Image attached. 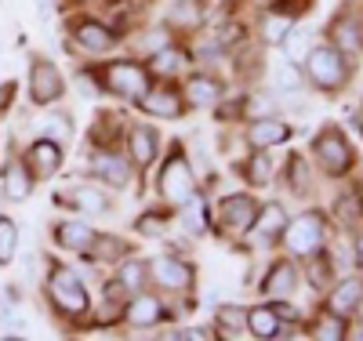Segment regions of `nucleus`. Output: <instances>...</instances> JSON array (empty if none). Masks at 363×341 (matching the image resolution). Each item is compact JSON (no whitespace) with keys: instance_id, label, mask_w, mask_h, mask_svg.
<instances>
[{"instance_id":"obj_1","label":"nucleus","mask_w":363,"mask_h":341,"mask_svg":"<svg viewBox=\"0 0 363 341\" xmlns=\"http://www.w3.org/2000/svg\"><path fill=\"white\" fill-rule=\"evenodd\" d=\"M48 294H51V301L62 308V313H69V316L87 313V291H84V284L77 280L69 269H55V272H51Z\"/></svg>"},{"instance_id":"obj_2","label":"nucleus","mask_w":363,"mask_h":341,"mask_svg":"<svg viewBox=\"0 0 363 341\" xmlns=\"http://www.w3.org/2000/svg\"><path fill=\"white\" fill-rule=\"evenodd\" d=\"M160 193L171 200V203H186L196 189H193V171H189V160L174 152L167 157V164L160 167Z\"/></svg>"},{"instance_id":"obj_3","label":"nucleus","mask_w":363,"mask_h":341,"mask_svg":"<svg viewBox=\"0 0 363 341\" xmlns=\"http://www.w3.org/2000/svg\"><path fill=\"white\" fill-rule=\"evenodd\" d=\"M309 77L320 87H342L345 77H349L342 51L338 47H316V51H309Z\"/></svg>"},{"instance_id":"obj_4","label":"nucleus","mask_w":363,"mask_h":341,"mask_svg":"<svg viewBox=\"0 0 363 341\" xmlns=\"http://www.w3.org/2000/svg\"><path fill=\"white\" fill-rule=\"evenodd\" d=\"M284 243L291 247V255H316L320 243H323V222L316 218V214H301L298 222H291L284 229Z\"/></svg>"},{"instance_id":"obj_5","label":"nucleus","mask_w":363,"mask_h":341,"mask_svg":"<svg viewBox=\"0 0 363 341\" xmlns=\"http://www.w3.org/2000/svg\"><path fill=\"white\" fill-rule=\"evenodd\" d=\"M106 87L120 99H142L149 91V77H145V69L131 66V62H113L106 69Z\"/></svg>"},{"instance_id":"obj_6","label":"nucleus","mask_w":363,"mask_h":341,"mask_svg":"<svg viewBox=\"0 0 363 341\" xmlns=\"http://www.w3.org/2000/svg\"><path fill=\"white\" fill-rule=\"evenodd\" d=\"M29 91H33V102H37V106H51V102H58V99H62V91H66L62 73H58L51 62L37 58V62H33V69H29Z\"/></svg>"},{"instance_id":"obj_7","label":"nucleus","mask_w":363,"mask_h":341,"mask_svg":"<svg viewBox=\"0 0 363 341\" xmlns=\"http://www.w3.org/2000/svg\"><path fill=\"white\" fill-rule=\"evenodd\" d=\"M313 157H316L330 174H345V171H349V164H352L349 142H345L338 131H323V135L313 142Z\"/></svg>"},{"instance_id":"obj_8","label":"nucleus","mask_w":363,"mask_h":341,"mask_svg":"<svg viewBox=\"0 0 363 341\" xmlns=\"http://www.w3.org/2000/svg\"><path fill=\"white\" fill-rule=\"evenodd\" d=\"M149 269V276L164 287V291H186L189 284H193V269L186 265V262H178V258H171V255H164V258H153L145 265Z\"/></svg>"},{"instance_id":"obj_9","label":"nucleus","mask_w":363,"mask_h":341,"mask_svg":"<svg viewBox=\"0 0 363 341\" xmlns=\"http://www.w3.org/2000/svg\"><path fill=\"white\" fill-rule=\"evenodd\" d=\"M218 218L229 225V229H251L255 225V218H258V203L247 196V193H233V196H225L222 203H218Z\"/></svg>"},{"instance_id":"obj_10","label":"nucleus","mask_w":363,"mask_h":341,"mask_svg":"<svg viewBox=\"0 0 363 341\" xmlns=\"http://www.w3.org/2000/svg\"><path fill=\"white\" fill-rule=\"evenodd\" d=\"M359 305H363V280H356V276L342 280L335 291H330V301H327V308L335 316H352Z\"/></svg>"},{"instance_id":"obj_11","label":"nucleus","mask_w":363,"mask_h":341,"mask_svg":"<svg viewBox=\"0 0 363 341\" xmlns=\"http://www.w3.org/2000/svg\"><path fill=\"white\" fill-rule=\"evenodd\" d=\"M291 138V128L280 120H255L247 128V142L255 149H272V145H284Z\"/></svg>"},{"instance_id":"obj_12","label":"nucleus","mask_w":363,"mask_h":341,"mask_svg":"<svg viewBox=\"0 0 363 341\" xmlns=\"http://www.w3.org/2000/svg\"><path fill=\"white\" fill-rule=\"evenodd\" d=\"M128 145H131V157H135L138 167H149L157 160V135H153V128H145V123H135L128 131Z\"/></svg>"},{"instance_id":"obj_13","label":"nucleus","mask_w":363,"mask_h":341,"mask_svg":"<svg viewBox=\"0 0 363 341\" xmlns=\"http://www.w3.org/2000/svg\"><path fill=\"white\" fill-rule=\"evenodd\" d=\"M91 167H95L99 178H106L109 185H116V189H124V185L131 181V167L124 157H113V152H99L95 160H91Z\"/></svg>"},{"instance_id":"obj_14","label":"nucleus","mask_w":363,"mask_h":341,"mask_svg":"<svg viewBox=\"0 0 363 341\" xmlns=\"http://www.w3.org/2000/svg\"><path fill=\"white\" fill-rule=\"evenodd\" d=\"M55 240H58V247H66V251H91L99 236H95V229H87L84 222H66V225H58Z\"/></svg>"},{"instance_id":"obj_15","label":"nucleus","mask_w":363,"mask_h":341,"mask_svg":"<svg viewBox=\"0 0 363 341\" xmlns=\"http://www.w3.org/2000/svg\"><path fill=\"white\" fill-rule=\"evenodd\" d=\"M160 316H164L160 298L142 294V298H135V301L128 305V323H131V327H157V323H160Z\"/></svg>"},{"instance_id":"obj_16","label":"nucleus","mask_w":363,"mask_h":341,"mask_svg":"<svg viewBox=\"0 0 363 341\" xmlns=\"http://www.w3.org/2000/svg\"><path fill=\"white\" fill-rule=\"evenodd\" d=\"M247 330H251L255 337H280V334H287L284 323H280V316L272 313V305L251 308V313H247Z\"/></svg>"},{"instance_id":"obj_17","label":"nucleus","mask_w":363,"mask_h":341,"mask_svg":"<svg viewBox=\"0 0 363 341\" xmlns=\"http://www.w3.org/2000/svg\"><path fill=\"white\" fill-rule=\"evenodd\" d=\"M294 284H298L294 265H291V262H277V265L269 269V276H265V294H272V298H287V294L294 291Z\"/></svg>"},{"instance_id":"obj_18","label":"nucleus","mask_w":363,"mask_h":341,"mask_svg":"<svg viewBox=\"0 0 363 341\" xmlns=\"http://www.w3.org/2000/svg\"><path fill=\"white\" fill-rule=\"evenodd\" d=\"M251 229H255V233H258L262 240H272V236H280V233L287 229V214H284V207H280V203H269V207H262Z\"/></svg>"},{"instance_id":"obj_19","label":"nucleus","mask_w":363,"mask_h":341,"mask_svg":"<svg viewBox=\"0 0 363 341\" xmlns=\"http://www.w3.org/2000/svg\"><path fill=\"white\" fill-rule=\"evenodd\" d=\"M138 106L145 109V113H153V116H164V120H174V116H182V102L171 95V91H157V95H145L138 99Z\"/></svg>"},{"instance_id":"obj_20","label":"nucleus","mask_w":363,"mask_h":341,"mask_svg":"<svg viewBox=\"0 0 363 341\" xmlns=\"http://www.w3.org/2000/svg\"><path fill=\"white\" fill-rule=\"evenodd\" d=\"M186 95H189L196 106H211V102L222 99V84H218L215 77L196 73V77H189V84H186Z\"/></svg>"},{"instance_id":"obj_21","label":"nucleus","mask_w":363,"mask_h":341,"mask_svg":"<svg viewBox=\"0 0 363 341\" xmlns=\"http://www.w3.org/2000/svg\"><path fill=\"white\" fill-rule=\"evenodd\" d=\"M4 196L15 200V203L29 196V171H26L22 160H11V164L4 167Z\"/></svg>"},{"instance_id":"obj_22","label":"nucleus","mask_w":363,"mask_h":341,"mask_svg":"<svg viewBox=\"0 0 363 341\" xmlns=\"http://www.w3.org/2000/svg\"><path fill=\"white\" fill-rule=\"evenodd\" d=\"M77 40L87 47V51H109L113 47V33L99 22H80L77 26Z\"/></svg>"},{"instance_id":"obj_23","label":"nucleus","mask_w":363,"mask_h":341,"mask_svg":"<svg viewBox=\"0 0 363 341\" xmlns=\"http://www.w3.org/2000/svg\"><path fill=\"white\" fill-rule=\"evenodd\" d=\"M29 157H33V167L37 174H55L58 164H62V152H58L55 142H37L33 149H29Z\"/></svg>"},{"instance_id":"obj_24","label":"nucleus","mask_w":363,"mask_h":341,"mask_svg":"<svg viewBox=\"0 0 363 341\" xmlns=\"http://www.w3.org/2000/svg\"><path fill=\"white\" fill-rule=\"evenodd\" d=\"M218 327H222L229 337H244V334H247V308L222 305V308H218Z\"/></svg>"},{"instance_id":"obj_25","label":"nucleus","mask_w":363,"mask_h":341,"mask_svg":"<svg viewBox=\"0 0 363 341\" xmlns=\"http://www.w3.org/2000/svg\"><path fill=\"white\" fill-rule=\"evenodd\" d=\"M272 164H277V157L265 152V149H258L251 157V164H247V181L251 185H269L272 181Z\"/></svg>"},{"instance_id":"obj_26","label":"nucleus","mask_w":363,"mask_h":341,"mask_svg":"<svg viewBox=\"0 0 363 341\" xmlns=\"http://www.w3.org/2000/svg\"><path fill=\"white\" fill-rule=\"evenodd\" d=\"M287 47V58L291 62H306V51H309V26H291L287 37L280 40Z\"/></svg>"},{"instance_id":"obj_27","label":"nucleus","mask_w":363,"mask_h":341,"mask_svg":"<svg viewBox=\"0 0 363 341\" xmlns=\"http://www.w3.org/2000/svg\"><path fill=\"white\" fill-rule=\"evenodd\" d=\"M200 22H203V11H200L196 0H178L174 11H171V26H178V29H196Z\"/></svg>"},{"instance_id":"obj_28","label":"nucleus","mask_w":363,"mask_h":341,"mask_svg":"<svg viewBox=\"0 0 363 341\" xmlns=\"http://www.w3.org/2000/svg\"><path fill=\"white\" fill-rule=\"evenodd\" d=\"M335 40H338V51H359V40H363L359 22L338 18V22H335Z\"/></svg>"},{"instance_id":"obj_29","label":"nucleus","mask_w":363,"mask_h":341,"mask_svg":"<svg viewBox=\"0 0 363 341\" xmlns=\"http://www.w3.org/2000/svg\"><path fill=\"white\" fill-rule=\"evenodd\" d=\"M153 73H164V77H171V73H178V69H186V55L182 51H174V47H160L157 55H153Z\"/></svg>"},{"instance_id":"obj_30","label":"nucleus","mask_w":363,"mask_h":341,"mask_svg":"<svg viewBox=\"0 0 363 341\" xmlns=\"http://www.w3.org/2000/svg\"><path fill=\"white\" fill-rule=\"evenodd\" d=\"M18 251V225L0 214V265H8Z\"/></svg>"},{"instance_id":"obj_31","label":"nucleus","mask_w":363,"mask_h":341,"mask_svg":"<svg viewBox=\"0 0 363 341\" xmlns=\"http://www.w3.org/2000/svg\"><path fill=\"white\" fill-rule=\"evenodd\" d=\"M73 207H80V211H87V214H102L109 203H106V196L102 193H95L91 185H80V189H73Z\"/></svg>"},{"instance_id":"obj_32","label":"nucleus","mask_w":363,"mask_h":341,"mask_svg":"<svg viewBox=\"0 0 363 341\" xmlns=\"http://www.w3.org/2000/svg\"><path fill=\"white\" fill-rule=\"evenodd\" d=\"M182 225H186L193 236H196V233H203V225H207V222H203V203H200V196H196V193L186 200V214H182Z\"/></svg>"},{"instance_id":"obj_33","label":"nucleus","mask_w":363,"mask_h":341,"mask_svg":"<svg viewBox=\"0 0 363 341\" xmlns=\"http://www.w3.org/2000/svg\"><path fill=\"white\" fill-rule=\"evenodd\" d=\"M120 284H124L128 291H138L142 284H145V265L142 262H124L120 265V276H116Z\"/></svg>"},{"instance_id":"obj_34","label":"nucleus","mask_w":363,"mask_h":341,"mask_svg":"<svg viewBox=\"0 0 363 341\" xmlns=\"http://www.w3.org/2000/svg\"><path fill=\"white\" fill-rule=\"evenodd\" d=\"M309 258H313V269H309V284H313V287H327V284H330V262H327L320 251H316V255H309Z\"/></svg>"},{"instance_id":"obj_35","label":"nucleus","mask_w":363,"mask_h":341,"mask_svg":"<svg viewBox=\"0 0 363 341\" xmlns=\"http://www.w3.org/2000/svg\"><path fill=\"white\" fill-rule=\"evenodd\" d=\"M95 247H99V255L102 258H124V251H128V247H124V240H116V236H102V240H95Z\"/></svg>"},{"instance_id":"obj_36","label":"nucleus","mask_w":363,"mask_h":341,"mask_svg":"<svg viewBox=\"0 0 363 341\" xmlns=\"http://www.w3.org/2000/svg\"><path fill=\"white\" fill-rule=\"evenodd\" d=\"M291 29V18H265V40L269 44H280Z\"/></svg>"},{"instance_id":"obj_37","label":"nucleus","mask_w":363,"mask_h":341,"mask_svg":"<svg viewBox=\"0 0 363 341\" xmlns=\"http://www.w3.org/2000/svg\"><path fill=\"white\" fill-rule=\"evenodd\" d=\"M306 185H309L306 157H291V189H306Z\"/></svg>"},{"instance_id":"obj_38","label":"nucleus","mask_w":363,"mask_h":341,"mask_svg":"<svg viewBox=\"0 0 363 341\" xmlns=\"http://www.w3.org/2000/svg\"><path fill=\"white\" fill-rule=\"evenodd\" d=\"M277 87H284V91H298V87H301V73L294 69V62L277 69Z\"/></svg>"},{"instance_id":"obj_39","label":"nucleus","mask_w":363,"mask_h":341,"mask_svg":"<svg viewBox=\"0 0 363 341\" xmlns=\"http://www.w3.org/2000/svg\"><path fill=\"white\" fill-rule=\"evenodd\" d=\"M316 337H345V323H342V316H338L335 323H330V320L320 323V327H316Z\"/></svg>"},{"instance_id":"obj_40","label":"nucleus","mask_w":363,"mask_h":341,"mask_svg":"<svg viewBox=\"0 0 363 341\" xmlns=\"http://www.w3.org/2000/svg\"><path fill=\"white\" fill-rule=\"evenodd\" d=\"M138 233H145V236H157L160 229H164V222H157V218H138V225H135Z\"/></svg>"},{"instance_id":"obj_41","label":"nucleus","mask_w":363,"mask_h":341,"mask_svg":"<svg viewBox=\"0 0 363 341\" xmlns=\"http://www.w3.org/2000/svg\"><path fill=\"white\" fill-rule=\"evenodd\" d=\"M272 313H277V316H284V320H298V313H294L291 305H284V301H277V305H272Z\"/></svg>"},{"instance_id":"obj_42","label":"nucleus","mask_w":363,"mask_h":341,"mask_svg":"<svg viewBox=\"0 0 363 341\" xmlns=\"http://www.w3.org/2000/svg\"><path fill=\"white\" fill-rule=\"evenodd\" d=\"M356 262L363 265V240H356Z\"/></svg>"},{"instance_id":"obj_43","label":"nucleus","mask_w":363,"mask_h":341,"mask_svg":"<svg viewBox=\"0 0 363 341\" xmlns=\"http://www.w3.org/2000/svg\"><path fill=\"white\" fill-rule=\"evenodd\" d=\"M359 203H363V196H359Z\"/></svg>"}]
</instances>
